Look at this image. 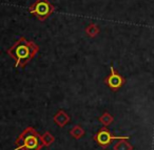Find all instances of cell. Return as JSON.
<instances>
[{
    "instance_id": "obj_1",
    "label": "cell",
    "mask_w": 154,
    "mask_h": 150,
    "mask_svg": "<svg viewBox=\"0 0 154 150\" xmlns=\"http://www.w3.org/2000/svg\"><path fill=\"white\" fill-rule=\"evenodd\" d=\"M39 46L33 41L24 37H20L11 47L7 54L15 60V67H24L35 56L38 54Z\"/></svg>"
},
{
    "instance_id": "obj_2",
    "label": "cell",
    "mask_w": 154,
    "mask_h": 150,
    "mask_svg": "<svg viewBox=\"0 0 154 150\" xmlns=\"http://www.w3.org/2000/svg\"><path fill=\"white\" fill-rule=\"evenodd\" d=\"M15 150H40L43 144L36 129L29 126L15 140Z\"/></svg>"
},
{
    "instance_id": "obj_3",
    "label": "cell",
    "mask_w": 154,
    "mask_h": 150,
    "mask_svg": "<svg viewBox=\"0 0 154 150\" xmlns=\"http://www.w3.org/2000/svg\"><path fill=\"white\" fill-rule=\"evenodd\" d=\"M29 12L32 15L36 16L38 20L45 21L55 12V7L49 0H36L29 7Z\"/></svg>"
},
{
    "instance_id": "obj_4",
    "label": "cell",
    "mask_w": 154,
    "mask_h": 150,
    "mask_svg": "<svg viewBox=\"0 0 154 150\" xmlns=\"http://www.w3.org/2000/svg\"><path fill=\"white\" fill-rule=\"evenodd\" d=\"M94 141L97 143V145L103 148H106L114 141V140H129L130 135H114L108 130L107 127L103 126L97 133H95L93 137Z\"/></svg>"
},
{
    "instance_id": "obj_5",
    "label": "cell",
    "mask_w": 154,
    "mask_h": 150,
    "mask_svg": "<svg viewBox=\"0 0 154 150\" xmlns=\"http://www.w3.org/2000/svg\"><path fill=\"white\" fill-rule=\"evenodd\" d=\"M125 78L120 74L115 72L113 64L110 65V75L105 79V84L112 90L116 91L119 88H122V85L125 84Z\"/></svg>"
},
{
    "instance_id": "obj_6",
    "label": "cell",
    "mask_w": 154,
    "mask_h": 150,
    "mask_svg": "<svg viewBox=\"0 0 154 150\" xmlns=\"http://www.w3.org/2000/svg\"><path fill=\"white\" fill-rule=\"evenodd\" d=\"M53 120L55 122L56 125H58L59 127H64L68 123H70L71 118L64 110L60 109L55 116H53Z\"/></svg>"
},
{
    "instance_id": "obj_7",
    "label": "cell",
    "mask_w": 154,
    "mask_h": 150,
    "mask_svg": "<svg viewBox=\"0 0 154 150\" xmlns=\"http://www.w3.org/2000/svg\"><path fill=\"white\" fill-rule=\"evenodd\" d=\"M69 133H70L71 137H74L75 140H79L86 134V131L82 129V127L80 126V125H76V126H73L72 128H71Z\"/></svg>"
},
{
    "instance_id": "obj_8",
    "label": "cell",
    "mask_w": 154,
    "mask_h": 150,
    "mask_svg": "<svg viewBox=\"0 0 154 150\" xmlns=\"http://www.w3.org/2000/svg\"><path fill=\"white\" fill-rule=\"evenodd\" d=\"M113 150H133V146L128 142V140H118V142L113 146Z\"/></svg>"
},
{
    "instance_id": "obj_9",
    "label": "cell",
    "mask_w": 154,
    "mask_h": 150,
    "mask_svg": "<svg viewBox=\"0 0 154 150\" xmlns=\"http://www.w3.org/2000/svg\"><path fill=\"white\" fill-rule=\"evenodd\" d=\"M99 26L97 25V24L95 23H91L89 24V25L86 26V28H85V32H86V34L88 35L89 37H91V38H94V37H96L97 35L99 34Z\"/></svg>"
},
{
    "instance_id": "obj_10",
    "label": "cell",
    "mask_w": 154,
    "mask_h": 150,
    "mask_svg": "<svg viewBox=\"0 0 154 150\" xmlns=\"http://www.w3.org/2000/svg\"><path fill=\"white\" fill-rule=\"evenodd\" d=\"M41 141H42V144L45 147H50V146L55 142V137H54L50 131H45V132L41 135Z\"/></svg>"
},
{
    "instance_id": "obj_11",
    "label": "cell",
    "mask_w": 154,
    "mask_h": 150,
    "mask_svg": "<svg viewBox=\"0 0 154 150\" xmlns=\"http://www.w3.org/2000/svg\"><path fill=\"white\" fill-rule=\"evenodd\" d=\"M98 120H99V122L103 125V126L108 127V126H110L112 123H113L114 118H113V116H112V114L109 113V112H105V113H103L100 116H99Z\"/></svg>"
}]
</instances>
